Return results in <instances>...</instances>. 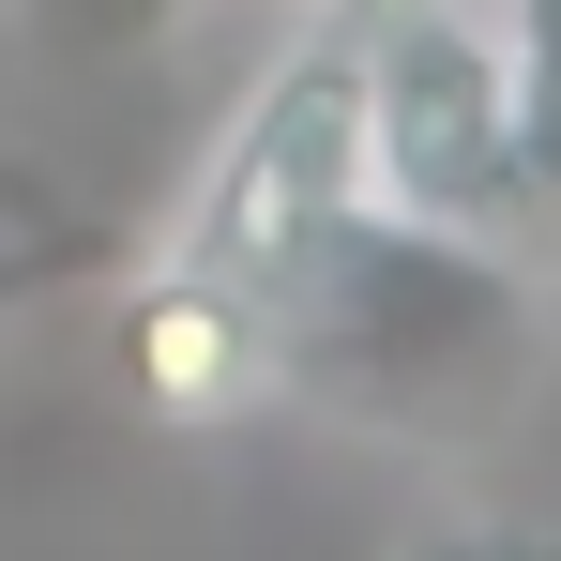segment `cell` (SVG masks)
<instances>
[{
	"label": "cell",
	"instance_id": "1",
	"mask_svg": "<svg viewBox=\"0 0 561 561\" xmlns=\"http://www.w3.org/2000/svg\"><path fill=\"white\" fill-rule=\"evenodd\" d=\"M531 350H547L531 243H485V228L394 213V197H365L319 243V274L274 304V394H319L379 440H425L485 394H516Z\"/></svg>",
	"mask_w": 561,
	"mask_h": 561
},
{
	"label": "cell",
	"instance_id": "2",
	"mask_svg": "<svg viewBox=\"0 0 561 561\" xmlns=\"http://www.w3.org/2000/svg\"><path fill=\"white\" fill-rule=\"evenodd\" d=\"M365 197H379L365 183V31H350V0H304L288 46L243 77V106L213 122V152H197V183L168 197L152 243L228 274L243 304H288Z\"/></svg>",
	"mask_w": 561,
	"mask_h": 561
},
{
	"label": "cell",
	"instance_id": "3",
	"mask_svg": "<svg viewBox=\"0 0 561 561\" xmlns=\"http://www.w3.org/2000/svg\"><path fill=\"white\" fill-rule=\"evenodd\" d=\"M350 31H365V183L394 213L531 243L561 197H547L531 61H516L501 0H350Z\"/></svg>",
	"mask_w": 561,
	"mask_h": 561
},
{
	"label": "cell",
	"instance_id": "4",
	"mask_svg": "<svg viewBox=\"0 0 561 561\" xmlns=\"http://www.w3.org/2000/svg\"><path fill=\"white\" fill-rule=\"evenodd\" d=\"M106 288H122V379H137V410H168V425H243V410L274 394V304H243L228 274L137 243Z\"/></svg>",
	"mask_w": 561,
	"mask_h": 561
},
{
	"label": "cell",
	"instance_id": "5",
	"mask_svg": "<svg viewBox=\"0 0 561 561\" xmlns=\"http://www.w3.org/2000/svg\"><path fill=\"white\" fill-rule=\"evenodd\" d=\"M213 0H15V31L61 61V77H122V61H152L168 31H197Z\"/></svg>",
	"mask_w": 561,
	"mask_h": 561
},
{
	"label": "cell",
	"instance_id": "6",
	"mask_svg": "<svg viewBox=\"0 0 561 561\" xmlns=\"http://www.w3.org/2000/svg\"><path fill=\"white\" fill-rule=\"evenodd\" d=\"M152 243V213H92V228H0V319H31L46 288H106Z\"/></svg>",
	"mask_w": 561,
	"mask_h": 561
},
{
	"label": "cell",
	"instance_id": "7",
	"mask_svg": "<svg viewBox=\"0 0 561 561\" xmlns=\"http://www.w3.org/2000/svg\"><path fill=\"white\" fill-rule=\"evenodd\" d=\"M516 61H531V137H547V197H561V0H501Z\"/></svg>",
	"mask_w": 561,
	"mask_h": 561
},
{
	"label": "cell",
	"instance_id": "8",
	"mask_svg": "<svg viewBox=\"0 0 561 561\" xmlns=\"http://www.w3.org/2000/svg\"><path fill=\"white\" fill-rule=\"evenodd\" d=\"M0 228H92V197H77V168H46L31 137H0Z\"/></svg>",
	"mask_w": 561,
	"mask_h": 561
},
{
	"label": "cell",
	"instance_id": "9",
	"mask_svg": "<svg viewBox=\"0 0 561 561\" xmlns=\"http://www.w3.org/2000/svg\"><path fill=\"white\" fill-rule=\"evenodd\" d=\"M410 561H561V516H501V531H440Z\"/></svg>",
	"mask_w": 561,
	"mask_h": 561
}]
</instances>
